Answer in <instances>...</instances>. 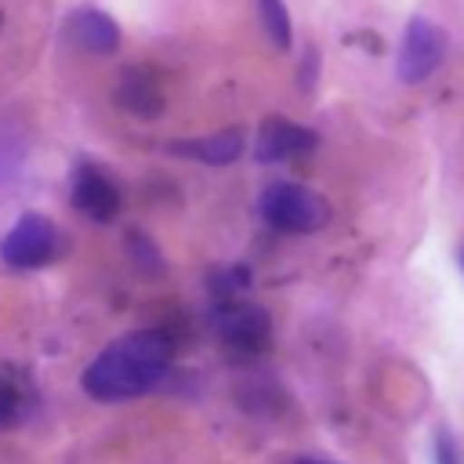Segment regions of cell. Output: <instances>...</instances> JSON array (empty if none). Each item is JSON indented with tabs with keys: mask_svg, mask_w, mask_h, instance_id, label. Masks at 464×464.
<instances>
[{
	"mask_svg": "<svg viewBox=\"0 0 464 464\" xmlns=\"http://www.w3.org/2000/svg\"><path fill=\"white\" fill-rule=\"evenodd\" d=\"M127 254H130V261L138 265V272H145V276H163V254H160V246L141 232V228H130L127 232Z\"/></svg>",
	"mask_w": 464,
	"mask_h": 464,
	"instance_id": "cell-12",
	"label": "cell"
},
{
	"mask_svg": "<svg viewBox=\"0 0 464 464\" xmlns=\"http://www.w3.org/2000/svg\"><path fill=\"white\" fill-rule=\"evenodd\" d=\"M435 464H464V453L457 450V442H453L450 431H439L435 435Z\"/></svg>",
	"mask_w": 464,
	"mask_h": 464,
	"instance_id": "cell-14",
	"label": "cell"
},
{
	"mask_svg": "<svg viewBox=\"0 0 464 464\" xmlns=\"http://www.w3.org/2000/svg\"><path fill=\"white\" fill-rule=\"evenodd\" d=\"M315 149V134L301 123H290V120H265L261 130H257V141H254V156L261 163H286V160H297V156H308Z\"/></svg>",
	"mask_w": 464,
	"mask_h": 464,
	"instance_id": "cell-6",
	"label": "cell"
},
{
	"mask_svg": "<svg viewBox=\"0 0 464 464\" xmlns=\"http://www.w3.org/2000/svg\"><path fill=\"white\" fill-rule=\"evenodd\" d=\"M174 344L163 330H134L102 348L83 370V392L102 402H120L152 392L170 370Z\"/></svg>",
	"mask_w": 464,
	"mask_h": 464,
	"instance_id": "cell-1",
	"label": "cell"
},
{
	"mask_svg": "<svg viewBox=\"0 0 464 464\" xmlns=\"http://www.w3.org/2000/svg\"><path fill=\"white\" fill-rule=\"evenodd\" d=\"M14 417H18V392L7 381H0V428H7Z\"/></svg>",
	"mask_w": 464,
	"mask_h": 464,
	"instance_id": "cell-15",
	"label": "cell"
},
{
	"mask_svg": "<svg viewBox=\"0 0 464 464\" xmlns=\"http://www.w3.org/2000/svg\"><path fill=\"white\" fill-rule=\"evenodd\" d=\"M112 98H116V105H120L123 112H130V116H138V120H156V116L163 112V105H167L160 80H156L149 69H138V65L120 72Z\"/></svg>",
	"mask_w": 464,
	"mask_h": 464,
	"instance_id": "cell-7",
	"label": "cell"
},
{
	"mask_svg": "<svg viewBox=\"0 0 464 464\" xmlns=\"http://www.w3.org/2000/svg\"><path fill=\"white\" fill-rule=\"evenodd\" d=\"M221 341L236 352H261L272 337V319L265 308L257 304H246V301H228L218 308V319H214Z\"/></svg>",
	"mask_w": 464,
	"mask_h": 464,
	"instance_id": "cell-5",
	"label": "cell"
},
{
	"mask_svg": "<svg viewBox=\"0 0 464 464\" xmlns=\"http://www.w3.org/2000/svg\"><path fill=\"white\" fill-rule=\"evenodd\" d=\"M294 464H330V460H319V457H301V460H294Z\"/></svg>",
	"mask_w": 464,
	"mask_h": 464,
	"instance_id": "cell-16",
	"label": "cell"
},
{
	"mask_svg": "<svg viewBox=\"0 0 464 464\" xmlns=\"http://www.w3.org/2000/svg\"><path fill=\"white\" fill-rule=\"evenodd\" d=\"M69 36L87 51V54H112L120 47V25L98 7H76L69 14Z\"/></svg>",
	"mask_w": 464,
	"mask_h": 464,
	"instance_id": "cell-10",
	"label": "cell"
},
{
	"mask_svg": "<svg viewBox=\"0 0 464 464\" xmlns=\"http://www.w3.org/2000/svg\"><path fill=\"white\" fill-rule=\"evenodd\" d=\"M257 210L261 218L279 228V232H290V236H304V232H315L330 221V207L319 192L297 185V181H272L261 199H257Z\"/></svg>",
	"mask_w": 464,
	"mask_h": 464,
	"instance_id": "cell-2",
	"label": "cell"
},
{
	"mask_svg": "<svg viewBox=\"0 0 464 464\" xmlns=\"http://www.w3.org/2000/svg\"><path fill=\"white\" fill-rule=\"evenodd\" d=\"M58 232L44 214H22L0 239V257L11 268H40L54 257Z\"/></svg>",
	"mask_w": 464,
	"mask_h": 464,
	"instance_id": "cell-4",
	"label": "cell"
},
{
	"mask_svg": "<svg viewBox=\"0 0 464 464\" xmlns=\"http://www.w3.org/2000/svg\"><path fill=\"white\" fill-rule=\"evenodd\" d=\"M72 203L91 221H112L120 214V188L98 167H80L72 174Z\"/></svg>",
	"mask_w": 464,
	"mask_h": 464,
	"instance_id": "cell-8",
	"label": "cell"
},
{
	"mask_svg": "<svg viewBox=\"0 0 464 464\" xmlns=\"http://www.w3.org/2000/svg\"><path fill=\"white\" fill-rule=\"evenodd\" d=\"M442 54H446L442 25H435L424 14H413L406 22V33H402V44H399L395 72H399L402 83H424L442 65Z\"/></svg>",
	"mask_w": 464,
	"mask_h": 464,
	"instance_id": "cell-3",
	"label": "cell"
},
{
	"mask_svg": "<svg viewBox=\"0 0 464 464\" xmlns=\"http://www.w3.org/2000/svg\"><path fill=\"white\" fill-rule=\"evenodd\" d=\"M246 141H243V130H218V134H207V138H185V141H167V152L170 156H185V160H196V163H210V167H225V163H236L243 156Z\"/></svg>",
	"mask_w": 464,
	"mask_h": 464,
	"instance_id": "cell-9",
	"label": "cell"
},
{
	"mask_svg": "<svg viewBox=\"0 0 464 464\" xmlns=\"http://www.w3.org/2000/svg\"><path fill=\"white\" fill-rule=\"evenodd\" d=\"M460 268H464V250H460Z\"/></svg>",
	"mask_w": 464,
	"mask_h": 464,
	"instance_id": "cell-17",
	"label": "cell"
},
{
	"mask_svg": "<svg viewBox=\"0 0 464 464\" xmlns=\"http://www.w3.org/2000/svg\"><path fill=\"white\" fill-rule=\"evenodd\" d=\"M22 156H25V149H22V141L11 134V130H4L0 127V192L18 178V167H22Z\"/></svg>",
	"mask_w": 464,
	"mask_h": 464,
	"instance_id": "cell-13",
	"label": "cell"
},
{
	"mask_svg": "<svg viewBox=\"0 0 464 464\" xmlns=\"http://www.w3.org/2000/svg\"><path fill=\"white\" fill-rule=\"evenodd\" d=\"M254 4H257V22H261L265 36L279 51H290V14H286L283 0H254Z\"/></svg>",
	"mask_w": 464,
	"mask_h": 464,
	"instance_id": "cell-11",
	"label": "cell"
}]
</instances>
